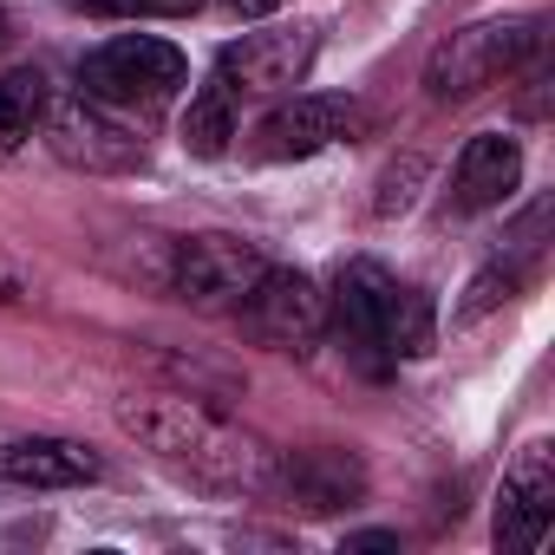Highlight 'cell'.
I'll list each match as a JSON object with an SVG mask.
<instances>
[{"label": "cell", "instance_id": "1", "mask_svg": "<svg viewBox=\"0 0 555 555\" xmlns=\"http://www.w3.org/2000/svg\"><path fill=\"white\" fill-rule=\"evenodd\" d=\"M118 431L138 438L144 451H157L164 464L235 490V496H268L274 490V451L242 431L235 418L209 412L190 392H157V399H118Z\"/></svg>", "mask_w": 555, "mask_h": 555}, {"label": "cell", "instance_id": "2", "mask_svg": "<svg viewBox=\"0 0 555 555\" xmlns=\"http://www.w3.org/2000/svg\"><path fill=\"white\" fill-rule=\"evenodd\" d=\"M542 53H548V21H535V14L529 21H477V27H464V34H451V40L431 47V60H425V99L431 105H464V99L490 92L496 79L522 73Z\"/></svg>", "mask_w": 555, "mask_h": 555}, {"label": "cell", "instance_id": "3", "mask_svg": "<svg viewBox=\"0 0 555 555\" xmlns=\"http://www.w3.org/2000/svg\"><path fill=\"white\" fill-rule=\"evenodd\" d=\"M190 79V60L170 40L151 34H118L79 60V92L105 112H164Z\"/></svg>", "mask_w": 555, "mask_h": 555}, {"label": "cell", "instance_id": "4", "mask_svg": "<svg viewBox=\"0 0 555 555\" xmlns=\"http://www.w3.org/2000/svg\"><path fill=\"white\" fill-rule=\"evenodd\" d=\"M268 274V255L242 235H190L170 242V268H164V295L190 301V308H242V295Z\"/></svg>", "mask_w": 555, "mask_h": 555}, {"label": "cell", "instance_id": "5", "mask_svg": "<svg viewBox=\"0 0 555 555\" xmlns=\"http://www.w3.org/2000/svg\"><path fill=\"white\" fill-rule=\"evenodd\" d=\"M47 151L66 164V170H86V177H131L144 170V138L131 125H118L105 105H92L86 92L79 99H47Z\"/></svg>", "mask_w": 555, "mask_h": 555}, {"label": "cell", "instance_id": "6", "mask_svg": "<svg viewBox=\"0 0 555 555\" xmlns=\"http://www.w3.org/2000/svg\"><path fill=\"white\" fill-rule=\"evenodd\" d=\"M366 105L360 99H327V92H308V99H288V105H274L261 125H255V157L261 164H295V157H314L327 144H353L366 131Z\"/></svg>", "mask_w": 555, "mask_h": 555}, {"label": "cell", "instance_id": "7", "mask_svg": "<svg viewBox=\"0 0 555 555\" xmlns=\"http://www.w3.org/2000/svg\"><path fill=\"white\" fill-rule=\"evenodd\" d=\"M321 53V34L314 27H268V34H242L222 47L216 60V79L242 99H274V92H295L308 79Z\"/></svg>", "mask_w": 555, "mask_h": 555}, {"label": "cell", "instance_id": "8", "mask_svg": "<svg viewBox=\"0 0 555 555\" xmlns=\"http://www.w3.org/2000/svg\"><path fill=\"white\" fill-rule=\"evenodd\" d=\"M242 327L268 347H314L327 334V295L308 282L301 268H268L261 282L242 295Z\"/></svg>", "mask_w": 555, "mask_h": 555}, {"label": "cell", "instance_id": "9", "mask_svg": "<svg viewBox=\"0 0 555 555\" xmlns=\"http://www.w3.org/2000/svg\"><path fill=\"white\" fill-rule=\"evenodd\" d=\"M555 522V451L535 438L509 457L503 490H496V548L503 555H529Z\"/></svg>", "mask_w": 555, "mask_h": 555}, {"label": "cell", "instance_id": "10", "mask_svg": "<svg viewBox=\"0 0 555 555\" xmlns=\"http://www.w3.org/2000/svg\"><path fill=\"white\" fill-rule=\"evenodd\" d=\"M392 282H399V274H386L379 261H347L340 282H334V295H327V327L347 340V353L366 373H386L392 366V353L379 347V308H386Z\"/></svg>", "mask_w": 555, "mask_h": 555}, {"label": "cell", "instance_id": "11", "mask_svg": "<svg viewBox=\"0 0 555 555\" xmlns=\"http://www.w3.org/2000/svg\"><path fill=\"white\" fill-rule=\"evenodd\" d=\"M274 490H282L301 516H334L347 503L366 496V464L353 451H295V457H274Z\"/></svg>", "mask_w": 555, "mask_h": 555}, {"label": "cell", "instance_id": "12", "mask_svg": "<svg viewBox=\"0 0 555 555\" xmlns=\"http://www.w3.org/2000/svg\"><path fill=\"white\" fill-rule=\"evenodd\" d=\"M522 183V144L503 138V131H483L457 151V170H451V209L457 216H477V209H496L509 203V190Z\"/></svg>", "mask_w": 555, "mask_h": 555}, {"label": "cell", "instance_id": "13", "mask_svg": "<svg viewBox=\"0 0 555 555\" xmlns=\"http://www.w3.org/2000/svg\"><path fill=\"white\" fill-rule=\"evenodd\" d=\"M99 451L73 444V438H14L0 444V483H21V490H79L99 483Z\"/></svg>", "mask_w": 555, "mask_h": 555}, {"label": "cell", "instance_id": "14", "mask_svg": "<svg viewBox=\"0 0 555 555\" xmlns=\"http://www.w3.org/2000/svg\"><path fill=\"white\" fill-rule=\"evenodd\" d=\"M379 347H386L392 360H425V353L438 347V308H431L425 288L392 282V295H386V308H379Z\"/></svg>", "mask_w": 555, "mask_h": 555}, {"label": "cell", "instance_id": "15", "mask_svg": "<svg viewBox=\"0 0 555 555\" xmlns=\"http://www.w3.org/2000/svg\"><path fill=\"white\" fill-rule=\"evenodd\" d=\"M47 118V73L40 66H21L0 79V157H14Z\"/></svg>", "mask_w": 555, "mask_h": 555}, {"label": "cell", "instance_id": "16", "mask_svg": "<svg viewBox=\"0 0 555 555\" xmlns=\"http://www.w3.org/2000/svg\"><path fill=\"white\" fill-rule=\"evenodd\" d=\"M229 144H235V92L222 79H209L183 112V151L190 157H222Z\"/></svg>", "mask_w": 555, "mask_h": 555}, {"label": "cell", "instance_id": "17", "mask_svg": "<svg viewBox=\"0 0 555 555\" xmlns=\"http://www.w3.org/2000/svg\"><path fill=\"white\" fill-rule=\"evenodd\" d=\"M516 288H522V268H509V261H490V268H477V274H470V288H464V301L451 308V321H457V327H470V321L496 314V308H503Z\"/></svg>", "mask_w": 555, "mask_h": 555}, {"label": "cell", "instance_id": "18", "mask_svg": "<svg viewBox=\"0 0 555 555\" xmlns=\"http://www.w3.org/2000/svg\"><path fill=\"white\" fill-rule=\"evenodd\" d=\"M418 183H425V157H399L379 170V190H373V216H405L418 203Z\"/></svg>", "mask_w": 555, "mask_h": 555}, {"label": "cell", "instance_id": "19", "mask_svg": "<svg viewBox=\"0 0 555 555\" xmlns=\"http://www.w3.org/2000/svg\"><path fill=\"white\" fill-rule=\"evenodd\" d=\"M548 216H555L548 203H535L529 216H516V222L503 229V255H496V261H509V268H529V261L542 255V229H548Z\"/></svg>", "mask_w": 555, "mask_h": 555}, {"label": "cell", "instance_id": "20", "mask_svg": "<svg viewBox=\"0 0 555 555\" xmlns=\"http://www.w3.org/2000/svg\"><path fill=\"white\" fill-rule=\"evenodd\" d=\"M86 14H164V21H183L196 14L203 0H79Z\"/></svg>", "mask_w": 555, "mask_h": 555}, {"label": "cell", "instance_id": "21", "mask_svg": "<svg viewBox=\"0 0 555 555\" xmlns=\"http://www.w3.org/2000/svg\"><path fill=\"white\" fill-rule=\"evenodd\" d=\"M522 73H529V79H522V92H516V118H522V125H542V118H548V60H529Z\"/></svg>", "mask_w": 555, "mask_h": 555}, {"label": "cell", "instance_id": "22", "mask_svg": "<svg viewBox=\"0 0 555 555\" xmlns=\"http://www.w3.org/2000/svg\"><path fill=\"white\" fill-rule=\"evenodd\" d=\"M21 288H27V268H21V261H14L8 248H0V301H14Z\"/></svg>", "mask_w": 555, "mask_h": 555}, {"label": "cell", "instance_id": "23", "mask_svg": "<svg viewBox=\"0 0 555 555\" xmlns=\"http://www.w3.org/2000/svg\"><path fill=\"white\" fill-rule=\"evenodd\" d=\"M347 548H399V535H392V529H353Z\"/></svg>", "mask_w": 555, "mask_h": 555}, {"label": "cell", "instance_id": "24", "mask_svg": "<svg viewBox=\"0 0 555 555\" xmlns=\"http://www.w3.org/2000/svg\"><path fill=\"white\" fill-rule=\"evenodd\" d=\"M229 8H235L242 21H268L274 8H282V0H229Z\"/></svg>", "mask_w": 555, "mask_h": 555}]
</instances>
